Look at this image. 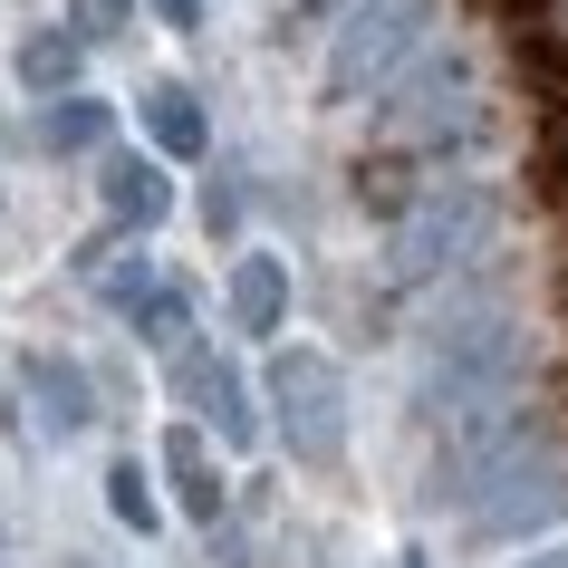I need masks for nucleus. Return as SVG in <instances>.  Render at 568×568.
Returning <instances> with one entry per match:
<instances>
[{
	"label": "nucleus",
	"instance_id": "obj_13",
	"mask_svg": "<svg viewBox=\"0 0 568 568\" xmlns=\"http://www.w3.org/2000/svg\"><path fill=\"white\" fill-rule=\"evenodd\" d=\"M125 328L145 337V347H164V357H183V347H193V300H183V280H174V270H164L145 300L125 308Z\"/></svg>",
	"mask_w": 568,
	"mask_h": 568
},
{
	"label": "nucleus",
	"instance_id": "obj_18",
	"mask_svg": "<svg viewBox=\"0 0 568 568\" xmlns=\"http://www.w3.org/2000/svg\"><path fill=\"white\" fill-rule=\"evenodd\" d=\"M154 20L164 30H203V0H154Z\"/></svg>",
	"mask_w": 568,
	"mask_h": 568
},
{
	"label": "nucleus",
	"instance_id": "obj_14",
	"mask_svg": "<svg viewBox=\"0 0 568 568\" xmlns=\"http://www.w3.org/2000/svg\"><path fill=\"white\" fill-rule=\"evenodd\" d=\"M549 510H568V481L559 473H510L491 501H481V530H530V520H549Z\"/></svg>",
	"mask_w": 568,
	"mask_h": 568
},
{
	"label": "nucleus",
	"instance_id": "obj_20",
	"mask_svg": "<svg viewBox=\"0 0 568 568\" xmlns=\"http://www.w3.org/2000/svg\"><path fill=\"white\" fill-rule=\"evenodd\" d=\"M300 10H308V20H318V10H328V0H300Z\"/></svg>",
	"mask_w": 568,
	"mask_h": 568
},
{
	"label": "nucleus",
	"instance_id": "obj_2",
	"mask_svg": "<svg viewBox=\"0 0 568 568\" xmlns=\"http://www.w3.org/2000/svg\"><path fill=\"white\" fill-rule=\"evenodd\" d=\"M434 20L444 0H357L328 39V97H386L434 49Z\"/></svg>",
	"mask_w": 568,
	"mask_h": 568
},
{
	"label": "nucleus",
	"instance_id": "obj_16",
	"mask_svg": "<svg viewBox=\"0 0 568 568\" xmlns=\"http://www.w3.org/2000/svg\"><path fill=\"white\" fill-rule=\"evenodd\" d=\"M154 280H164V261H145V251H125V261H116V270H106V308H116V318H125V308L145 300Z\"/></svg>",
	"mask_w": 568,
	"mask_h": 568
},
{
	"label": "nucleus",
	"instance_id": "obj_19",
	"mask_svg": "<svg viewBox=\"0 0 568 568\" xmlns=\"http://www.w3.org/2000/svg\"><path fill=\"white\" fill-rule=\"evenodd\" d=\"M530 568H568V549H549V559H530Z\"/></svg>",
	"mask_w": 568,
	"mask_h": 568
},
{
	"label": "nucleus",
	"instance_id": "obj_9",
	"mask_svg": "<svg viewBox=\"0 0 568 568\" xmlns=\"http://www.w3.org/2000/svg\"><path fill=\"white\" fill-rule=\"evenodd\" d=\"M164 481L183 491L193 520L222 530V473H212V453H203V424H164Z\"/></svg>",
	"mask_w": 568,
	"mask_h": 568
},
{
	"label": "nucleus",
	"instance_id": "obj_7",
	"mask_svg": "<svg viewBox=\"0 0 568 568\" xmlns=\"http://www.w3.org/2000/svg\"><path fill=\"white\" fill-rule=\"evenodd\" d=\"M20 376H30L39 424H49V434H88V424H97V386H88V366H78V357L30 347V366H20Z\"/></svg>",
	"mask_w": 568,
	"mask_h": 568
},
{
	"label": "nucleus",
	"instance_id": "obj_6",
	"mask_svg": "<svg viewBox=\"0 0 568 568\" xmlns=\"http://www.w3.org/2000/svg\"><path fill=\"white\" fill-rule=\"evenodd\" d=\"M97 203H106L116 232H154V222L174 212V174H164V154H135V145L97 154Z\"/></svg>",
	"mask_w": 568,
	"mask_h": 568
},
{
	"label": "nucleus",
	"instance_id": "obj_3",
	"mask_svg": "<svg viewBox=\"0 0 568 568\" xmlns=\"http://www.w3.org/2000/svg\"><path fill=\"white\" fill-rule=\"evenodd\" d=\"M473 59H453V49H424L386 97H376V125H386L395 154H434V145H463L473 135Z\"/></svg>",
	"mask_w": 568,
	"mask_h": 568
},
{
	"label": "nucleus",
	"instance_id": "obj_10",
	"mask_svg": "<svg viewBox=\"0 0 568 568\" xmlns=\"http://www.w3.org/2000/svg\"><path fill=\"white\" fill-rule=\"evenodd\" d=\"M78 59H88V39L59 20V30H30V39H20V59H10V68H20V88H30V97L59 106V97H78Z\"/></svg>",
	"mask_w": 568,
	"mask_h": 568
},
{
	"label": "nucleus",
	"instance_id": "obj_8",
	"mask_svg": "<svg viewBox=\"0 0 568 568\" xmlns=\"http://www.w3.org/2000/svg\"><path fill=\"white\" fill-rule=\"evenodd\" d=\"M290 318V270L270 261V251H241L232 261V328L241 337H280Z\"/></svg>",
	"mask_w": 568,
	"mask_h": 568
},
{
	"label": "nucleus",
	"instance_id": "obj_1",
	"mask_svg": "<svg viewBox=\"0 0 568 568\" xmlns=\"http://www.w3.org/2000/svg\"><path fill=\"white\" fill-rule=\"evenodd\" d=\"M491 222H501V193H491V183H434V193H415V212L386 232V280L395 290L453 280V270L491 241Z\"/></svg>",
	"mask_w": 568,
	"mask_h": 568
},
{
	"label": "nucleus",
	"instance_id": "obj_5",
	"mask_svg": "<svg viewBox=\"0 0 568 568\" xmlns=\"http://www.w3.org/2000/svg\"><path fill=\"white\" fill-rule=\"evenodd\" d=\"M174 395L222 434V444H261V405H251V386H241L212 347H183V357H174Z\"/></svg>",
	"mask_w": 568,
	"mask_h": 568
},
{
	"label": "nucleus",
	"instance_id": "obj_12",
	"mask_svg": "<svg viewBox=\"0 0 568 568\" xmlns=\"http://www.w3.org/2000/svg\"><path fill=\"white\" fill-rule=\"evenodd\" d=\"M106 135H116V106H106V97H88V88L59 97V106L39 116V145H49V154H97Z\"/></svg>",
	"mask_w": 568,
	"mask_h": 568
},
{
	"label": "nucleus",
	"instance_id": "obj_17",
	"mask_svg": "<svg viewBox=\"0 0 568 568\" xmlns=\"http://www.w3.org/2000/svg\"><path fill=\"white\" fill-rule=\"evenodd\" d=\"M125 20H135V0H68V30L78 39H116Z\"/></svg>",
	"mask_w": 568,
	"mask_h": 568
},
{
	"label": "nucleus",
	"instance_id": "obj_11",
	"mask_svg": "<svg viewBox=\"0 0 568 568\" xmlns=\"http://www.w3.org/2000/svg\"><path fill=\"white\" fill-rule=\"evenodd\" d=\"M145 135L164 164H183V154H203V97L183 88V78H154L145 88Z\"/></svg>",
	"mask_w": 568,
	"mask_h": 568
},
{
	"label": "nucleus",
	"instance_id": "obj_15",
	"mask_svg": "<svg viewBox=\"0 0 568 568\" xmlns=\"http://www.w3.org/2000/svg\"><path fill=\"white\" fill-rule=\"evenodd\" d=\"M106 510H116L125 530H154V481H145V463H106Z\"/></svg>",
	"mask_w": 568,
	"mask_h": 568
},
{
	"label": "nucleus",
	"instance_id": "obj_4",
	"mask_svg": "<svg viewBox=\"0 0 568 568\" xmlns=\"http://www.w3.org/2000/svg\"><path fill=\"white\" fill-rule=\"evenodd\" d=\"M270 424H280V444L300 463H337V444H347V376L318 347H280L270 357Z\"/></svg>",
	"mask_w": 568,
	"mask_h": 568
}]
</instances>
